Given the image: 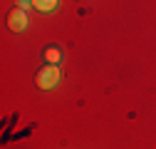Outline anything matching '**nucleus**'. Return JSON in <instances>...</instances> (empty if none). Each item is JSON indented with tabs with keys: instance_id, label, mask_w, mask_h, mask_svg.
Wrapping results in <instances>:
<instances>
[{
	"instance_id": "obj_1",
	"label": "nucleus",
	"mask_w": 156,
	"mask_h": 149,
	"mask_svg": "<svg viewBox=\"0 0 156 149\" xmlns=\"http://www.w3.org/2000/svg\"><path fill=\"white\" fill-rule=\"evenodd\" d=\"M60 80H62V72H60L57 65H45L40 72L35 74V85L40 89H52V87L60 85Z\"/></svg>"
},
{
	"instance_id": "obj_2",
	"label": "nucleus",
	"mask_w": 156,
	"mask_h": 149,
	"mask_svg": "<svg viewBox=\"0 0 156 149\" xmlns=\"http://www.w3.org/2000/svg\"><path fill=\"white\" fill-rule=\"evenodd\" d=\"M27 27V15L23 8H12L8 13V30L10 32H23Z\"/></svg>"
},
{
	"instance_id": "obj_3",
	"label": "nucleus",
	"mask_w": 156,
	"mask_h": 149,
	"mask_svg": "<svg viewBox=\"0 0 156 149\" xmlns=\"http://www.w3.org/2000/svg\"><path fill=\"white\" fill-rule=\"evenodd\" d=\"M45 60H47V65H57V62L62 60V50H60V47H55V45L45 47Z\"/></svg>"
},
{
	"instance_id": "obj_4",
	"label": "nucleus",
	"mask_w": 156,
	"mask_h": 149,
	"mask_svg": "<svg viewBox=\"0 0 156 149\" xmlns=\"http://www.w3.org/2000/svg\"><path fill=\"white\" fill-rule=\"evenodd\" d=\"M32 5L40 13H52L57 5H60V0H32Z\"/></svg>"
}]
</instances>
